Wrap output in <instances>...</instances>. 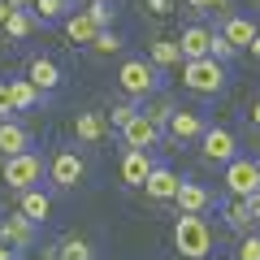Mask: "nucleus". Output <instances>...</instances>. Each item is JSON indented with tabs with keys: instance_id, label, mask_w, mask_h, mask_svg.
Here are the masks:
<instances>
[{
	"instance_id": "f257e3e1",
	"label": "nucleus",
	"mask_w": 260,
	"mask_h": 260,
	"mask_svg": "<svg viewBox=\"0 0 260 260\" xmlns=\"http://www.w3.org/2000/svg\"><path fill=\"white\" fill-rule=\"evenodd\" d=\"M117 87L130 100H148V95L160 91V70L148 56H126V61L117 65Z\"/></svg>"
},
{
	"instance_id": "f03ea898",
	"label": "nucleus",
	"mask_w": 260,
	"mask_h": 260,
	"mask_svg": "<svg viewBox=\"0 0 260 260\" xmlns=\"http://www.w3.org/2000/svg\"><path fill=\"white\" fill-rule=\"evenodd\" d=\"M174 247L182 251L186 260H204L208 251H213V225L204 221V213H178Z\"/></svg>"
},
{
	"instance_id": "7ed1b4c3",
	"label": "nucleus",
	"mask_w": 260,
	"mask_h": 260,
	"mask_svg": "<svg viewBox=\"0 0 260 260\" xmlns=\"http://www.w3.org/2000/svg\"><path fill=\"white\" fill-rule=\"evenodd\" d=\"M182 87L191 95H217L225 87V61H217V56L182 61Z\"/></svg>"
},
{
	"instance_id": "20e7f679",
	"label": "nucleus",
	"mask_w": 260,
	"mask_h": 260,
	"mask_svg": "<svg viewBox=\"0 0 260 260\" xmlns=\"http://www.w3.org/2000/svg\"><path fill=\"white\" fill-rule=\"evenodd\" d=\"M44 156L39 152H18V156H5V165H0V178H5V186L9 191H26V186H39L44 182Z\"/></svg>"
},
{
	"instance_id": "39448f33",
	"label": "nucleus",
	"mask_w": 260,
	"mask_h": 260,
	"mask_svg": "<svg viewBox=\"0 0 260 260\" xmlns=\"http://www.w3.org/2000/svg\"><path fill=\"white\" fill-rule=\"evenodd\" d=\"M83 178H87V160H83L78 148H56L52 152V160H48V182L56 191H74Z\"/></svg>"
},
{
	"instance_id": "423d86ee",
	"label": "nucleus",
	"mask_w": 260,
	"mask_h": 260,
	"mask_svg": "<svg viewBox=\"0 0 260 260\" xmlns=\"http://www.w3.org/2000/svg\"><path fill=\"white\" fill-rule=\"evenodd\" d=\"M221 182H225V195H234V200H247L251 191H260V169L251 156H234L221 165Z\"/></svg>"
},
{
	"instance_id": "0eeeda50",
	"label": "nucleus",
	"mask_w": 260,
	"mask_h": 260,
	"mask_svg": "<svg viewBox=\"0 0 260 260\" xmlns=\"http://www.w3.org/2000/svg\"><path fill=\"white\" fill-rule=\"evenodd\" d=\"M195 143H200V156H204L208 165H225V160L239 156V139H234L230 126H213V121H208L204 135H200Z\"/></svg>"
},
{
	"instance_id": "6e6552de",
	"label": "nucleus",
	"mask_w": 260,
	"mask_h": 260,
	"mask_svg": "<svg viewBox=\"0 0 260 260\" xmlns=\"http://www.w3.org/2000/svg\"><path fill=\"white\" fill-rule=\"evenodd\" d=\"M204 126H208V117L200 109H182V104H178V109L169 113V121H165V135L174 143H195L204 135Z\"/></svg>"
},
{
	"instance_id": "1a4fd4ad",
	"label": "nucleus",
	"mask_w": 260,
	"mask_h": 260,
	"mask_svg": "<svg viewBox=\"0 0 260 260\" xmlns=\"http://www.w3.org/2000/svg\"><path fill=\"white\" fill-rule=\"evenodd\" d=\"M0 243H9L13 251H30L39 243V225L30 217H22V213H9L0 221Z\"/></svg>"
},
{
	"instance_id": "9d476101",
	"label": "nucleus",
	"mask_w": 260,
	"mask_h": 260,
	"mask_svg": "<svg viewBox=\"0 0 260 260\" xmlns=\"http://www.w3.org/2000/svg\"><path fill=\"white\" fill-rule=\"evenodd\" d=\"M178 182H182V178H178V174H174L169 165H152L139 191L148 195L152 204H174V195H178Z\"/></svg>"
},
{
	"instance_id": "9b49d317",
	"label": "nucleus",
	"mask_w": 260,
	"mask_h": 260,
	"mask_svg": "<svg viewBox=\"0 0 260 260\" xmlns=\"http://www.w3.org/2000/svg\"><path fill=\"white\" fill-rule=\"evenodd\" d=\"M160 139H165V130H160L156 121H148L143 113H135V117L121 126V143H126V148H148L152 152Z\"/></svg>"
},
{
	"instance_id": "f8f14e48",
	"label": "nucleus",
	"mask_w": 260,
	"mask_h": 260,
	"mask_svg": "<svg viewBox=\"0 0 260 260\" xmlns=\"http://www.w3.org/2000/svg\"><path fill=\"white\" fill-rule=\"evenodd\" d=\"M152 165H156V160H152L148 148H126V152H121V160H117V174H121V182H126V186H143V178H148Z\"/></svg>"
},
{
	"instance_id": "ddd939ff",
	"label": "nucleus",
	"mask_w": 260,
	"mask_h": 260,
	"mask_svg": "<svg viewBox=\"0 0 260 260\" xmlns=\"http://www.w3.org/2000/svg\"><path fill=\"white\" fill-rule=\"evenodd\" d=\"M174 204H178V213H208V208H213V191H208L204 182H195V178H182Z\"/></svg>"
},
{
	"instance_id": "4468645a",
	"label": "nucleus",
	"mask_w": 260,
	"mask_h": 260,
	"mask_svg": "<svg viewBox=\"0 0 260 260\" xmlns=\"http://www.w3.org/2000/svg\"><path fill=\"white\" fill-rule=\"evenodd\" d=\"M26 78L39 87L44 95H52L56 87H61V65L52 61V56H30V65H26Z\"/></svg>"
},
{
	"instance_id": "2eb2a0df",
	"label": "nucleus",
	"mask_w": 260,
	"mask_h": 260,
	"mask_svg": "<svg viewBox=\"0 0 260 260\" xmlns=\"http://www.w3.org/2000/svg\"><path fill=\"white\" fill-rule=\"evenodd\" d=\"M208 35H213V26H204V22H191V26H182V35H178V52H182V61L208 56Z\"/></svg>"
},
{
	"instance_id": "dca6fc26",
	"label": "nucleus",
	"mask_w": 260,
	"mask_h": 260,
	"mask_svg": "<svg viewBox=\"0 0 260 260\" xmlns=\"http://www.w3.org/2000/svg\"><path fill=\"white\" fill-rule=\"evenodd\" d=\"M18 213H22V217H30L35 225H44L48 217H52V195H48L44 186H26V191H22Z\"/></svg>"
},
{
	"instance_id": "f3484780",
	"label": "nucleus",
	"mask_w": 260,
	"mask_h": 260,
	"mask_svg": "<svg viewBox=\"0 0 260 260\" xmlns=\"http://www.w3.org/2000/svg\"><path fill=\"white\" fill-rule=\"evenodd\" d=\"M217 30H221V35H225V39H230V44L243 52V48L251 44V35H256L260 26H256V18H247V13H225V22H221Z\"/></svg>"
},
{
	"instance_id": "a211bd4d",
	"label": "nucleus",
	"mask_w": 260,
	"mask_h": 260,
	"mask_svg": "<svg viewBox=\"0 0 260 260\" xmlns=\"http://www.w3.org/2000/svg\"><path fill=\"white\" fill-rule=\"evenodd\" d=\"M30 148V130L22 126L18 117H0V152L5 156H18V152Z\"/></svg>"
},
{
	"instance_id": "6ab92c4d",
	"label": "nucleus",
	"mask_w": 260,
	"mask_h": 260,
	"mask_svg": "<svg viewBox=\"0 0 260 260\" xmlns=\"http://www.w3.org/2000/svg\"><path fill=\"white\" fill-rule=\"evenodd\" d=\"M9 100H13V113H30L44 104V91L22 74V78H9Z\"/></svg>"
},
{
	"instance_id": "aec40b11",
	"label": "nucleus",
	"mask_w": 260,
	"mask_h": 260,
	"mask_svg": "<svg viewBox=\"0 0 260 260\" xmlns=\"http://www.w3.org/2000/svg\"><path fill=\"white\" fill-rule=\"evenodd\" d=\"M74 135H78V143H87V148L104 143V135H109L104 113H78V117H74Z\"/></svg>"
},
{
	"instance_id": "412c9836",
	"label": "nucleus",
	"mask_w": 260,
	"mask_h": 260,
	"mask_svg": "<svg viewBox=\"0 0 260 260\" xmlns=\"http://www.w3.org/2000/svg\"><path fill=\"white\" fill-rule=\"evenodd\" d=\"M61 26H65V35H70V44H83V48L91 44L95 30H100L91 18H87V9H70V13L61 18Z\"/></svg>"
},
{
	"instance_id": "4be33fe9",
	"label": "nucleus",
	"mask_w": 260,
	"mask_h": 260,
	"mask_svg": "<svg viewBox=\"0 0 260 260\" xmlns=\"http://www.w3.org/2000/svg\"><path fill=\"white\" fill-rule=\"evenodd\" d=\"M148 61L156 65V70H174V65H182L178 39H152V44H148Z\"/></svg>"
},
{
	"instance_id": "5701e85b",
	"label": "nucleus",
	"mask_w": 260,
	"mask_h": 260,
	"mask_svg": "<svg viewBox=\"0 0 260 260\" xmlns=\"http://www.w3.org/2000/svg\"><path fill=\"white\" fill-rule=\"evenodd\" d=\"M225 225H230L234 234H251V230H256V217H251L247 200H234V195H230V204H225Z\"/></svg>"
},
{
	"instance_id": "b1692460",
	"label": "nucleus",
	"mask_w": 260,
	"mask_h": 260,
	"mask_svg": "<svg viewBox=\"0 0 260 260\" xmlns=\"http://www.w3.org/2000/svg\"><path fill=\"white\" fill-rule=\"evenodd\" d=\"M52 260H95V251H91V243H87V239H78V234H74V239H61L52 247Z\"/></svg>"
},
{
	"instance_id": "393cba45",
	"label": "nucleus",
	"mask_w": 260,
	"mask_h": 260,
	"mask_svg": "<svg viewBox=\"0 0 260 260\" xmlns=\"http://www.w3.org/2000/svg\"><path fill=\"white\" fill-rule=\"evenodd\" d=\"M0 30H5L9 39H30V35H35V13H30V9H13L9 22H5Z\"/></svg>"
},
{
	"instance_id": "a878e982",
	"label": "nucleus",
	"mask_w": 260,
	"mask_h": 260,
	"mask_svg": "<svg viewBox=\"0 0 260 260\" xmlns=\"http://www.w3.org/2000/svg\"><path fill=\"white\" fill-rule=\"evenodd\" d=\"M87 48H91L95 56H117L121 48H126V39H121L117 30H113V26H100V30H95V39H91Z\"/></svg>"
},
{
	"instance_id": "bb28decb",
	"label": "nucleus",
	"mask_w": 260,
	"mask_h": 260,
	"mask_svg": "<svg viewBox=\"0 0 260 260\" xmlns=\"http://www.w3.org/2000/svg\"><path fill=\"white\" fill-rule=\"evenodd\" d=\"M174 109H178V104L169 100V95H160V91H156V95H148V100H143V109H139V113L165 130V121H169V113H174Z\"/></svg>"
},
{
	"instance_id": "cd10ccee",
	"label": "nucleus",
	"mask_w": 260,
	"mask_h": 260,
	"mask_svg": "<svg viewBox=\"0 0 260 260\" xmlns=\"http://www.w3.org/2000/svg\"><path fill=\"white\" fill-rule=\"evenodd\" d=\"M74 9L70 0H35L30 5V13H35V22H44V26H52V22H61L65 13Z\"/></svg>"
},
{
	"instance_id": "c85d7f7f",
	"label": "nucleus",
	"mask_w": 260,
	"mask_h": 260,
	"mask_svg": "<svg viewBox=\"0 0 260 260\" xmlns=\"http://www.w3.org/2000/svg\"><path fill=\"white\" fill-rule=\"evenodd\" d=\"M87 18H91L95 26H113L117 9H113V0H87Z\"/></svg>"
},
{
	"instance_id": "c756f323",
	"label": "nucleus",
	"mask_w": 260,
	"mask_h": 260,
	"mask_svg": "<svg viewBox=\"0 0 260 260\" xmlns=\"http://www.w3.org/2000/svg\"><path fill=\"white\" fill-rule=\"evenodd\" d=\"M208 56H217V61H234V56H239V48H234L221 30H213V35H208Z\"/></svg>"
},
{
	"instance_id": "7c9ffc66",
	"label": "nucleus",
	"mask_w": 260,
	"mask_h": 260,
	"mask_svg": "<svg viewBox=\"0 0 260 260\" xmlns=\"http://www.w3.org/2000/svg\"><path fill=\"white\" fill-rule=\"evenodd\" d=\"M239 260H260V234H256V230L243 234V243H239Z\"/></svg>"
},
{
	"instance_id": "2f4dec72",
	"label": "nucleus",
	"mask_w": 260,
	"mask_h": 260,
	"mask_svg": "<svg viewBox=\"0 0 260 260\" xmlns=\"http://www.w3.org/2000/svg\"><path fill=\"white\" fill-rule=\"evenodd\" d=\"M139 5L152 13V18H169V13L178 9V0H139Z\"/></svg>"
},
{
	"instance_id": "473e14b6",
	"label": "nucleus",
	"mask_w": 260,
	"mask_h": 260,
	"mask_svg": "<svg viewBox=\"0 0 260 260\" xmlns=\"http://www.w3.org/2000/svg\"><path fill=\"white\" fill-rule=\"evenodd\" d=\"M135 113H139V109H135V104H113V113H109V117H113V126L121 130V126H126L130 117H135Z\"/></svg>"
},
{
	"instance_id": "72a5a7b5",
	"label": "nucleus",
	"mask_w": 260,
	"mask_h": 260,
	"mask_svg": "<svg viewBox=\"0 0 260 260\" xmlns=\"http://www.w3.org/2000/svg\"><path fill=\"white\" fill-rule=\"evenodd\" d=\"M0 117H13V100H9V78H0Z\"/></svg>"
},
{
	"instance_id": "f704fd0d",
	"label": "nucleus",
	"mask_w": 260,
	"mask_h": 260,
	"mask_svg": "<svg viewBox=\"0 0 260 260\" xmlns=\"http://www.w3.org/2000/svg\"><path fill=\"white\" fill-rule=\"evenodd\" d=\"M182 5H186L191 13H213V5H208V0H182Z\"/></svg>"
},
{
	"instance_id": "c9c22d12",
	"label": "nucleus",
	"mask_w": 260,
	"mask_h": 260,
	"mask_svg": "<svg viewBox=\"0 0 260 260\" xmlns=\"http://www.w3.org/2000/svg\"><path fill=\"white\" fill-rule=\"evenodd\" d=\"M208 5H213V13H221V18L234 13V0H208Z\"/></svg>"
},
{
	"instance_id": "e433bc0d",
	"label": "nucleus",
	"mask_w": 260,
	"mask_h": 260,
	"mask_svg": "<svg viewBox=\"0 0 260 260\" xmlns=\"http://www.w3.org/2000/svg\"><path fill=\"white\" fill-rule=\"evenodd\" d=\"M243 52H251V61H260V30H256V35H251V44L243 48Z\"/></svg>"
},
{
	"instance_id": "4c0bfd02",
	"label": "nucleus",
	"mask_w": 260,
	"mask_h": 260,
	"mask_svg": "<svg viewBox=\"0 0 260 260\" xmlns=\"http://www.w3.org/2000/svg\"><path fill=\"white\" fill-rule=\"evenodd\" d=\"M247 208H251V217L260 221V191H251V195H247Z\"/></svg>"
},
{
	"instance_id": "58836bf2",
	"label": "nucleus",
	"mask_w": 260,
	"mask_h": 260,
	"mask_svg": "<svg viewBox=\"0 0 260 260\" xmlns=\"http://www.w3.org/2000/svg\"><path fill=\"white\" fill-rule=\"evenodd\" d=\"M9 13H13V5H9V0H0V26L9 22Z\"/></svg>"
},
{
	"instance_id": "ea45409f",
	"label": "nucleus",
	"mask_w": 260,
	"mask_h": 260,
	"mask_svg": "<svg viewBox=\"0 0 260 260\" xmlns=\"http://www.w3.org/2000/svg\"><path fill=\"white\" fill-rule=\"evenodd\" d=\"M0 260H18V251H13L9 243H0Z\"/></svg>"
},
{
	"instance_id": "a19ab883",
	"label": "nucleus",
	"mask_w": 260,
	"mask_h": 260,
	"mask_svg": "<svg viewBox=\"0 0 260 260\" xmlns=\"http://www.w3.org/2000/svg\"><path fill=\"white\" fill-rule=\"evenodd\" d=\"M13 9H30V5H35V0H9Z\"/></svg>"
},
{
	"instance_id": "79ce46f5",
	"label": "nucleus",
	"mask_w": 260,
	"mask_h": 260,
	"mask_svg": "<svg viewBox=\"0 0 260 260\" xmlns=\"http://www.w3.org/2000/svg\"><path fill=\"white\" fill-rule=\"evenodd\" d=\"M251 121H256V126H260V104H251Z\"/></svg>"
},
{
	"instance_id": "37998d69",
	"label": "nucleus",
	"mask_w": 260,
	"mask_h": 260,
	"mask_svg": "<svg viewBox=\"0 0 260 260\" xmlns=\"http://www.w3.org/2000/svg\"><path fill=\"white\" fill-rule=\"evenodd\" d=\"M251 160H256V169H260V148H256V156H251Z\"/></svg>"
},
{
	"instance_id": "c03bdc74",
	"label": "nucleus",
	"mask_w": 260,
	"mask_h": 260,
	"mask_svg": "<svg viewBox=\"0 0 260 260\" xmlns=\"http://www.w3.org/2000/svg\"><path fill=\"white\" fill-rule=\"evenodd\" d=\"M70 5H74V9H78V0H70Z\"/></svg>"
},
{
	"instance_id": "a18cd8bd",
	"label": "nucleus",
	"mask_w": 260,
	"mask_h": 260,
	"mask_svg": "<svg viewBox=\"0 0 260 260\" xmlns=\"http://www.w3.org/2000/svg\"><path fill=\"white\" fill-rule=\"evenodd\" d=\"M256 5H260V0H256Z\"/></svg>"
}]
</instances>
